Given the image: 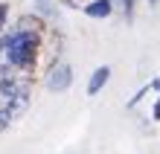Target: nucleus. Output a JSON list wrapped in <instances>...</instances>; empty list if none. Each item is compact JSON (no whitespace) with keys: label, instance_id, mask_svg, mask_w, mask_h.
I'll list each match as a JSON object with an SVG mask.
<instances>
[{"label":"nucleus","instance_id":"nucleus-1","mask_svg":"<svg viewBox=\"0 0 160 154\" xmlns=\"http://www.w3.org/2000/svg\"><path fill=\"white\" fill-rule=\"evenodd\" d=\"M38 52V38L32 32H18L0 44V58H6L12 67H29Z\"/></svg>","mask_w":160,"mask_h":154},{"label":"nucleus","instance_id":"nucleus-2","mask_svg":"<svg viewBox=\"0 0 160 154\" xmlns=\"http://www.w3.org/2000/svg\"><path fill=\"white\" fill-rule=\"evenodd\" d=\"M26 102H29V96H26V87L21 82L0 79V108L12 111V117H18V113L26 108Z\"/></svg>","mask_w":160,"mask_h":154},{"label":"nucleus","instance_id":"nucleus-3","mask_svg":"<svg viewBox=\"0 0 160 154\" xmlns=\"http://www.w3.org/2000/svg\"><path fill=\"white\" fill-rule=\"evenodd\" d=\"M70 82H73V70H70V64H58L55 70H50V76H47V87L50 90H67L70 87Z\"/></svg>","mask_w":160,"mask_h":154},{"label":"nucleus","instance_id":"nucleus-4","mask_svg":"<svg viewBox=\"0 0 160 154\" xmlns=\"http://www.w3.org/2000/svg\"><path fill=\"white\" fill-rule=\"evenodd\" d=\"M111 79V67H99L96 73L90 76V82H88V93L93 96V93H99L102 87H105V82Z\"/></svg>","mask_w":160,"mask_h":154},{"label":"nucleus","instance_id":"nucleus-5","mask_svg":"<svg viewBox=\"0 0 160 154\" xmlns=\"http://www.w3.org/2000/svg\"><path fill=\"white\" fill-rule=\"evenodd\" d=\"M84 12H88L90 17H105V15H111V3L108 0H96V3H90Z\"/></svg>","mask_w":160,"mask_h":154},{"label":"nucleus","instance_id":"nucleus-6","mask_svg":"<svg viewBox=\"0 0 160 154\" xmlns=\"http://www.w3.org/2000/svg\"><path fill=\"white\" fill-rule=\"evenodd\" d=\"M15 117H12V111H6V108H0V131L3 128H9V122H12Z\"/></svg>","mask_w":160,"mask_h":154},{"label":"nucleus","instance_id":"nucleus-7","mask_svg":"<svg viewBox=\"0 0 160 154\" xmlns=\"http://www.w3.org/2000/svg\"><path fill=\"white\" fill-rule=\"evenodd\" d=\"M3 21H6V9L0 6V29H3Z\"/></svg>","mask_w":160,"mask_h":154}]
</instances>
